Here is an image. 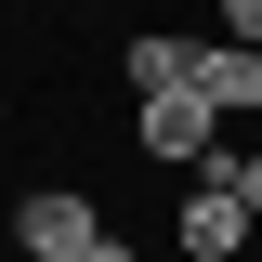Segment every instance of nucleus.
Masks as SVG:
<instances>
[{
  "instance_id": "nucleus-1",
  "label": "nucleus",
  "mask_w": 262,
  "mask_h": 262,
  "mask_svg": "<svg viewBox=\"0 0 262 262\" xmlns=\"http://www.w3.org/2000/svg\"><path fill=\"white\" fill-rule=\"evenodd\" d=\"M223 131H236V118L196 92V79H184V92H131V158H158V170H210Z\"/></svg>"
},
{
  "instance_id": "nucleus-8",
  "label": "nucleus",
  "mask_w": 262,
  "mask_h": 262,
  "mask_svg": "<svg viewBox=\"0 0 262 262\" xmlns=\"http://www.w3.org/2000/svg\"><path fill=\"white\" fill-rule=\"evenodd\" d=\"M53 13H79V0H53Z\"/></svg>"
},
{
  "instance_id": "nucleus-4",
  "label": "nucleus",
  "mask_w": 262,
  "mask_h": 262,
  "mask_svg": "<svg viewBox=\"0 0 262 262\" xmlns=\"http://www.w3.org/2000/svg\"><path fill=\"white\" fill-rule=\"evenodd\" d=\"M184 66H196V27H131L118 39V79L131 92H184Z\"/></svg>"
},
{
  "instance_id": "nucleus-3",
  "label": "nucleus",
  "mask_w": 262,
  "mask_h": 262,
  "mask_svg": "<svg viewBox=\"0 0 262 262\" xmlns=\"http://www.w3.org/2000/svg\"><path fill=\"white\" fill-rule=\"evenodd\" d=\"M196 92L223 105V118H262V53L249 39H223V27H196V66H184Z\"/></svg>"
},
{
  "instance_id": "nucleus-2",
  "label": "nucleus",
  "mask_w": 262,
  "mask_h": 262,
  "mask_svg": "<svg viewBox=\"0 0 262 262\" xmlns=\"http://www.w3.org/2000/svg\"><path fill=\"white\" fill-rule=\"evenodd\" d=\"M170 236H184V262H249V196H236L223 184V170H196V184H184V210H170Z\"/></svg>"
},
{
  "instance_id": "nucleus-6",
  "label": "nucleus",
  "mask_w": 262,
  "mask_h": 262,
  "mask_svg": "<svg viewBox=\"0 0 262 262\" xmlns=\"http://www.w3.org/2000/svg\"><path fill=\"white\" fill-rule=\"evenodd\" d=\"M210 13H223V39H249V53H262V0H210Z\"/></svg>"
},
{
  "instance_id": "nucleus-7",
  "label": "nucleus",
  "mask_w": 262,
  "mask_h": 262,
  "mask_svg": "<svg viewBox=\"0 0 262 262\" xmlns=\"http://www.w3.org/2000/svg\"><path fill=\"white\" fill-rule=\"evenodd\" d=\"M79 262H144V249H131V236H92V249H79Z\"/></svg>"
},
{
  "instance_id": "nucleus-5",
  "label": "nucleus",
  "mask_w": 262,
  "mask_h": 262,
  "mask_svg": "<svg viewBox=\"0 0 262 262\" xmlns=\"http://www.w3.org/2000/svg\"><path fill=\"white\" fill-rule=\"evenodd\" d=\"M210 170H223V184L249 196V223H262V144H223V158H210Z\"/></svg>"
}]
</instances>
